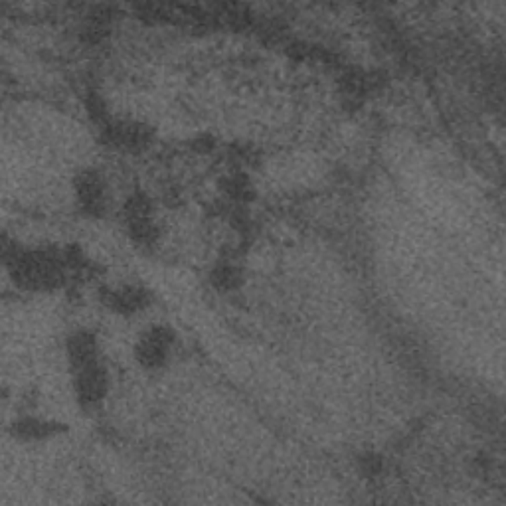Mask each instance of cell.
<instances>
[{"label": "cell", "mask_w": 506, "mask_h": 506, "mask_svg": "<svg viewBox=\"0 0 506 506\" xmlns=\"http://www.w3.org/2000/svg\"><path fill=\"white\" fill-rule=\"evenodd\" d=\"M167 346H169V342H167V338L164 335L157 330L155 335H150V337L143 342V358L145 362L148 364H158L162 356H164V352H167Z\"/></svg>", "instance_id": "1"}]
</instances>
